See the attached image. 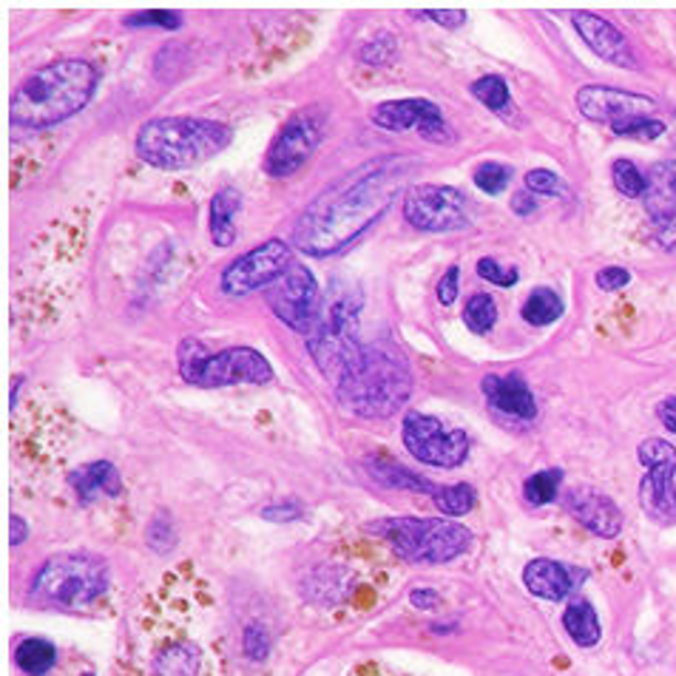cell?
<instances>
[{
    "label": "cell",
    "mask_w": 676,
    "mask_h": 676,
    "mask_svg": "<svg viewBox=\"0 0 676 676\" xmlns=\"http://www.w3.org/2000/svg\"><path fill=\"white\" fill-rule=\"evenodd\" d=\"M108 591V566L94 554H57L32 580V600L63 609H86Z\"/></svg>",
    "instance_id": "obj_7"
},
{
    "label": "cell",
    "mask_w": 676,
    "mask_h": 676,
    "mask_svg": "<svg viewBox=\"0 0 676 676\" xmlns=\"http://www.w3.org/2000/svg\"><path fill=\"white\" fill-rule=\"evenodd\" d=\"M659 421L665 424V430L676 435V395L665 398L663 404H659Z\"/></svg>",
    "instance_id": "obj_48"
},
{
    "label": "cell",
    "mask_w": 676,
    "mask_h": 676,
    "mask_svg": "<svg viewBox=\"0 0 676 676\" xmlns=\"http://www.w3.org/2000/svg\"><path fill=\"white\" fill-rule=\"evenodd\" d=\"M68 484L83 506H88L99 495H123V477H119L117 466L108 464V461H92V464L80 466L68 475Z\"/></svg>",
    "instance_id": "obj_21"
},
{
    "label": "cell",
    "mask_w": 676,
    "mask_h": 676,
    "mask_svg": "<svg viewBox=\"0 0 676 676\" xmlns=\"http://www.w3.org/2000/svg\"><path fill=\"white\" fill-rule=\"evenodd\" d=\"M83 676H94V674H83Z\"/></svg>",
    "instance_id": "obj_50"
},
{
    "label": "cell",
    "mask_w": 676,
    "mask_h": 676,
    "mask_svg": "<svg viewBox=\"0 0 676 676\" xmlns=\"http://www.w3.org/2000/svg\"><path fill=\"white\" fill-rule=\"evenodd\" d=\"M526 188L531 193H543V197H557L563 191V182L554 171H546V168H535V171L526 173Z\"/></svg>",
    "instance_id": "obj_39"
},
{
    "label": "cell",
    "mask_w": 676,
    "mask_h": 676,
    "mask_svg": "<svg viewBox=\"0 0 676 676\" xmlns=\"http://www.w3.org/2000/svg\"><path fill=\"white\" fill-rule=\"evenodd\" d=\"M560 486H563V469H540L526 477L524 497L531 506H546L560 495Z\"/></svg>",
    "instance_id": "obj_28"
},
{
    "label": "cell",
    "mask_w": 676,
    "mask_h": 676,
    "mask_svg": "<svg viewBox=\"0 0 676 676\" xmlns=\"http://www.w3.org/2000/svg\"><path fill=\"white\" fill-rule=\"evenodd\" d=\"M307 352L332 387L356 370L365 345L358 341V302H352V296L338 298L327 316L307 332Z\"/></svg>",
    "instance_id": "obj_8"
},
{
    "label": "cell",
    "mask_w": 676,
    "mask_h": 676,
    "mask_svg": "<svg viewBox=\"0 0 676 676\" xmlns=\"http://www.w3.org/2000/svg\"><path fill=\"white\" fill-rule=\"evenodd\" d=\"M469 92L477 103H484V106L495 114H504L506 108H511L509 83H506L500 74H486V77L475 80L469 86Z\"/></svg>",
    "instance_id": "obj_27"
},
{
    "label": "cell",
    "mask_w": 676,
    "mask_h": 676,
    "mask_svg": "<svg viewBox=\"0 0 676 676\" xmlns=\"http://www.w3.org/2000/svg\"><path fill=\"white\" fill-rule=\"evenodd\" d=\"M410 603L421 611H435V609H441L444 600H441V594H437L435 589H415V591H410Z\"/></svg>",
    "instance_id": "obj_45"
},
{
    "label": "cell",
    "mask_w": 676,
    "mask_h": 676,
    "mask_svg": "<svg viewBox=\"0 0 676 676\" xmlns=\"http://www.w3.org/2000/svg\"><path fill=\"white\" fill-rule=\"evenodd\" d=\"M242 651L247 654V659L253 663H262L271 654V634L262 623H247L242 631Z\"/></svg>",
    "instance_id": "obj_36"
},
{
    "label": "cell",
    "mask_w": 676,
    "mask_h": 676,
    "mask_svg": "<svg viewBox=\"0 0 676 676\" xmlns=\"http://www.w3.org/2000/svg\"><path fill=\"white\" fill-rule=\"evenodd\" d=\"M611 179H614L616 191L629 199H640L648 193V177H645L631 159H614V166H611Z\"/></svg>",
    "instance_id": "obj_31"
},
{
    "label": "cell",
    "mask_w": 676,
    "mask_h": 676,
    "mask_svg": "<svg viewBox=\"0 0 676 676\" xmlns=\"http://www.w3.org/2000/svg\"><path fill=\"white\" fill-rule=\"evenodd\" d=\"M233 131L216 119L159 117L137 131L134 148L142 162L162 171L202 166L231 146Z\"/></svg>",
    "instance_id": "obj_3"
},
{
    "label": "cell",
    "mask_w": 676,
    "mask_h": 676,
    "mask_svg": "<svg viewBox=\"0 0 676 676\" xmlns=\"http://www.w3.org/2000/svg\"><path fill=\"white\" fill-rule=\"evenodd\" d=\"M123 23H126L128 29H139V27L179 29V27H182V14H179V12H159V9H154V12L128 14V18H123Z\"/></svg>",
    "instance_id": "obj_38"
},
{
    "label": "cell",
    "mask_w": 676,
    "mask_h": 676,
    "mask_svg": "<svg viewBox=\"0 0 676 676\" xmlns=\"http://www.w3.org/2000/svg\"><path fill=\"white\" fill-rule=\"evenodd\" d=\"M99 83L94 63L80 57L54 60L29 74L12 94L9 123L27 131H43L88 106Z\"/></svg>",
    "instance_id": "obj_2"
},
{
    "label": "cell",
    "mask_w": 676,
    "mask_h": 676,
    "mask_svg": "<svg viewBox=\"0 0 676 676\" xmlns=\"http://www.w3.org/2000/svg\"><path fill=\"white\" fill-rule=\"evenodd\" d=\"M395 52V38L392 34H378V38L367 40L365 46L358 49V60L367 63V66H390Z\"/></svg>",
    "instance_id": "obj_33"
},
{
    "label": "cell",
    "mask_w": 676,
    "mask_h": 676,
    "mask_svg": "<svg viewBox=\"0 0 676 676\" xmlns=\"http://www.w3.org/2000/svg\"><path fill=\"white\" fill-rule=\"evenodd\" d=\"M401 437L415 461L437 469H455L469 455V435L464 430L446 426L424 412H406Z\"/></svg>",
    "instance_id": "obj_10"
},
{
    "label": "cell",
    "mask_w": 676,
    "mask_h": 676,
    "mask_svg": "<svg viewBox=\"0 0 676 676\" xmlns=\"http://www.w3.org/2000/svg\"><path fill=\"white\" fill-rule=\"evenodd\" d=\"M370 119L378 128H384V131L392 134L415 128L421 137L435 142V146H444V142H452V139H455L450 123H446L441 108H437L432 99H421V97L387 99V103L372 108Z\"/></svg>",
    "instance_id": "obj_15"
},
{
    "label": "cell",
    "mask_w": 676,
    "mask_h": 676,
    "mask_svg": "<svg viewBox=\"0 0 676 676\" xmlns=\"http://www.w3.org/2000/svg\"><path fill=\"white\" fill-rule=\"evenodd\" d=\"M338 401L361 418H392L412 392L406 358L387 341L365 345L356 370L336 387Z\"/></svg>",
    "instance_id": "obj_4"
},
{
    "label": "cell",
    "mask_w": 676,
    "mask_h": 676,
    "mask_svg": "<svg viewBox=\"0 0 676 676\" xmlns=\"http://www.w3.org/2000/svg\"><path fill=\"white\" fill-rule=\"evenodd\" d=\"M571 23H574L577 34L585 40V46H589L596 57H603L611 66L636 68L634 49H631L625 34L620 32L611 20L591 12H574L571 14Z\"/></svg>",
    "instance_id": "obj_18"
},
{
    "label": "cell",
    "mask_w": 676,
    "mask_h": 676,
    "mask_svg": "<svg viewBox=\"0 0 676 676\" xmlns=\"http://www.w3.org/2000/svg\"><path fill=\"white\" fill-rule=\"evenodd\" d=\"M563 298L557 296L551 287H535V291L529 293V298L524 302V307H520V316H524L526 325L531 327H549L563 316Z\"/></svg>",
    "instance_id": "obj_25"
},
{
    "label": "cell",
    "mask_w": 676,
    "mask_h": 676,
    "mask_svg": "<svg viewBox=\"0 0 676 676\" xmlns=\"http://www.w3.org/2000/svg\"><path fill=\"white\" fill-rule=\"evenodd\" d=\"M656 245L663 247V251L676 253V216L668 219H656Z\"/></svg>",
    "instance_id": "obj_43"
},
{
    "label": "cell",
    "mask_w": 676,
    "mask_h": 676,
    "mask_svg": "<svg viewBox=\"0 0 676 676\" xmlns=\"http://www.w3.org/2000/svg\"><path fill=\"white\" fill-rule=\"evenodd\" d=\"M401 182V162L392 157L372 159L345 173L327 191L318 193L293 228V245L310 256H330L356 242L376 222Z\"/></svg>",
    "instance_id": "obj_1"
},
{
    "label": "cell",
    "mask_w": 676,
    "mask_h": 676,
    "mask_svg": "<svg viewBox=\"0 0 676 676\" xmlns=\"http://www.w3.org/2000/svg\"><path fill=\"white\" fill-rule=\"evenodd\" d=\"M566 509L577 524L585 526L591 535L611 540L623 531V511L605 492L594 486H571L563 497Z\"/></svg>",
    "instance_id": "obj_17"
},
{
    "label": "cell",
    "mask_w": 676,
    "mask_h": 676,
    "mask_svg": "<svg viewBox=\"0 0 676 676\" xmlns=\"http://www.w3.org/2000/svg\"><path fill=\"white\" fill-rule=\"evenodd\" d=\"M654 177L659 179V182L670 191V197L676 199V162H663V166H656Z\"/></svg>",
    "instance_id": "obj_47"
},
{
    "label": "cell",
    "mask_w": 676,
    "mask_h": 676,
    "mask_svg": "<svg viewBox=\"0 0 676 676\" xmlns=\"http://www.w3.org/2000/svg\"><path fill=\"white\" fill-rule=\"evenodd\" d=\"M367 466H370V475L376 477V480H381V484L392 486V489H415V492H432L435 495L437 486H432L426 477H418L412 475L410 469H404V466H395V464H381V461H367Z\"/></svg>",
    "instance_id": "obj_26"
},
{
    "label": "cell",
    "mask_w": 676,
    "mask_h": 676,
    "mask_svg": "<svg viewBox=\"0 0 676 676\" xmlns=\"http://www.w3.org/2000/svg\"><path fill=\"white\" fill-rule=\"evenodd\" d=\"M293 262V247L285 239H267L265 245L253 247L233 258L219 276V287L225 296H247V293L267 291L273 282L285 276Z\"/></svg>",
    "instance_id": "obj_11"
},
{
    "label": "cell",
    "mask_w": 676,
    "mask_h": 676,
    "mask_svg": "<svg viewBox=\"0 0 676 676\" xmlns=\"http://www.w3.org/2000/svg\"><path fill=\"white\" fill-rule=\"evenodd\" d=\"M464 321L475 336H486L497 321V302L489 293H475L464 307Z\"/></svg>",
    "instance_id": "obj_30"
},
{
    "label": "cell",
    "mask_w": 676,
    "mask_h": 676,
    "mask_svg": "<svg viewBox=\"0 0 676 676\" xmlns=\"http://www.w3.org/2000/svg\"><path fill=\"white\" fill-rule=\"evenodd\" d=\"M563 629L569 631V636L580 648H594L603 636L600 616H596L594 605L585 603V600H577L563 611Z\"/></svg>",
    "instance_id": "obj_23"
},
{
    "label": "cell",
    "mask_w": 676,
    "mask_h": 676,
    "mask_svg": "<svg viewBox=\"0 0 676 676\" xmlns=\"http://www.w3.org/2000/svg\"><path fill=\"white\" fill-rule=\"evenodd\" d=\"M432 500H435L437 511L444 517H461L466 515V511L475 509V486L469 484H452L444 486V489H437L435 495H432Z\"/></svg>",
    "instance_id": "obj_29"
},
{
    "label": "cell",
    "mask_w": 676,
    "mask_h": 676,
    "mask_svg": "<svg viewBox=\"0 0 676 676\" xmlns=\"http://www.w3.org/2000/svg\"><path fill=\"white\" fill-rule=\"evenodd\" d=\"M367 531L384 537L390 549L412 566L450 563L472 546V531L444 517H387L367 526Z\"/></svg>",
    "instance_id": "obj_5"
},
{
    "label": "cell",
    "mask_w": 676,
    "mask_h": 676,
    "mask_svg": "<svg viewBox=\"0 0 676 676\" xmlns=\"http://www.w3.org/2000/svg\"><path fill=\"white\" fill-rule=\"evenodd\" d=\"M179 376L193 387H233V384H271L273 367L253 347H225L211 352L202 338H186L177 352Z\"/></svg>",
    "instance_id": "obj_6"
},
{
    "label": "cell",
    "mask_w": 676,
    "mask_h": 676,
    "mask_svg": "<svg viewBox=\"0 0 676 676\" xmlns=\"http://www.w3.org/2000/svg\"><path fill=\"white\" fill-rule=\"evenodd\" d=\"M594 282H596V287H600V291H605V293H614V291H623V287H629V282H631V273L625 271V267H616V265H611V267H603V271L596 273V276H594Z\"/></svg>",
    "instance_id": "obj_40"
},
{
    "label": "cell",
    "mask_w": 676,
    "mask_h": 676,
    "mask_svg": "<svg viewBox=\"0 0 676 676\" xmlns=\"http://www.w3.org/2000/svg\"><path fill=\"white\" fill-rule=\"evenodd\" d=\"M457 278H461V267L457 265H452L450 271L444 273V276H441V282H437V302H441V305L444 307H450V305H455V298H457Z\"/></svg>",
    "instance_id": "obj_42"
},
{
    "label": "cell",
    "mask_w": 676,
    "mask_h": 676,
    "mask_svg": "<svg viewBox=\"0 0 676 676\" xmlns=\"http://www.w3.org/2000/svg\"><path fill=\"white\" fill-rule=\"evenodd\" d=\"M14 665L27 676H46L57 665V648L49 640L27 636L14 648Z\"/></svg>",
    "instance_id": "obj_24"
},
{
    "label": "cell",
    "mask_w": 676,
    "mask_h": 676,
    "mask_svg": "<svg viewBox=\"0 0 676 676\" xmlns=\"http://www.w3.org/2000/svg\"><path fill=\"white\" fill-rule=\"evenodd\" d=\"M511 211L517 213V216H529V213L537 211V199L531 197V191H520L511 197Z\"/></svg>",
    "instance_id": "obj_46"
},
{
    "label": "cell",
    "mask_w": 676,
    "mask_h": 676,
    "mask_svg": "<svg viewBox=\"0 0 676 676\" xmlns=\"http://www.w3.org/2000/svg\"><path fill=\"white\" fill-rule=\"evenodd\" d=\"M577 108L591 123H605V126H616L623 119L631 117H648L656 108L654 97H645V94L623 92V88L614 86H600V83H591L577 92Z\"/></svg>",
    "instance_id": "obj_16"
},
{
    "label": "cell",
    "mask_w": 676,
    "mask_h": 676,
    "mask_svg": "<svg viewBox=\"0 0 676 676\" xmlns=\"http://www.w3.org/2000/svg\"><path fill=\"white\" fill-rule=\"evenodd\" d=\"M611 131H614L616 137H629V139H656L665 134V123L651 117H631L623 119V123H616V126H611Z\"/></svg>",
    "instance_id": "obj_35"
},
{
    "label": "cell",
    "mask_w": 676,
    "mask_h": 676,
    "mask_svg": "<svg viewBox=\"0 0 676 676\" xmlns=\"http://www.w3.org/2000/svg\"><path fill=\"white\" fill-rule=\"evenodd\" d=\"M580 580H585V571L557 563V560H549V557H537V560H531L524 569L526 589L535 596L551 600V603L566 600V596L580 585Z\"/></svg>",
    "instance_id": "obj_19"
},
{
    "label": "cell",
    "mask_w": 676,
    "mask_h": 676,
    "mask_svg": "<svg viewBox=\"0 0 676 676\" xmlns=\"http://www.w3.org/2000/svg\"><path fill=\"white\" fill-rule=\"evenodd\" d=\"M480 390H484L486 401H489L495 410L506 412L511 418H520V421H531L537 415L535 395H531L529 384L520 372H509V376H486L480 381Z\"/></svg>",
    "instance_id": "obj_20"
},
{
    "label": "cell",
    "mask_w": 676,
    "mask_h": 676,
    "mask_svg": "<svg viewBox=\"0 0 676 676\" xmlns=\"http://www.w3.org/2000/svg\"><path fill=\"white\" fill-rule=\"evenodd\" d=\"M472 179H475V186L480 188V191L489 193V197H497V193H504L506 188H509L511 168L504 166V162H480V166L475 168V173H472Z\"/></svg>",
    "instance_id": "obj_32"
},
{
    "label": "cell",
    "mask_w": 676,
    "mask_h": 676,
    "mask_svg": "<svg viewBox=\"0 0 676 676\" xmlns=\"http://www.w3.org/2000/svg\"><path fill=\"white\" fill-rule=\"evenodd\" d=\"M424 18L435 20V23L446 29H457L466 23V12H461V9H426Z\"/></svg>",
    "instance_id": "obj_44"
},
{
    "label": "cell",
    "mask_w": 676,
    "mask_h": 676,
    "mask_svg": "<svg viewBox=\"0 0 676 676\" xmlns=\"http://www.w3.org/2000/svg\"><path fill=\"white\" fill-rule=\"evenodd\" d=\"M636 455H640V464L648 466V475L640 484L643 509L654 520H663V517H668L676 509V446L670 441H663V437H648V441L640 444Z\"/></svg>",
    "instance_id": "obj_14"
},
{
    "label": "cell",
    "mask_w": 676,
    "mask_h": 676,
    "mask_svg": "<svg viewBox=\"0 0 676 676\" xmlns=\"http://www.w3.org/2000/svg\"><path fill=\"white\" fill-rule=\"evenodd\" d=\"M146 537H148V546H151L157 554H168V551L177 546V531H173L171 517H168L166 511H157L151 524H148Z\"/></svg>",
    "instance_id": "obj_34"
},
{
    "label": "cell",
    "mask_w": 676,
    "mask_h": 676,
    "mask_svg": "<svg viewBox=\"0 0 676 676\" xmlns=\"http://www.w3.org/2000/svg\"><path fill=\"white\" fill-rule=\"evenodd\" d=\"M9 537H12V546H20L29 537V526L20 515H12V524H9Z\"/></svg>",
    "instance_id": "obj_49"
},
{
    "label": "cell",
    "mask_w": 676,
    "mask_h": 676,
    "mask_svg": "<svg viewBox=\"0 0 676 676\" xmlns=\"http://www.w3.org/2000/svg\"><path fill=\"white\" fill-rule=\"evenodd\" d=\"M477 276L486 278L489 285H497V287H515L517 282H520V273H517V267L500 265V262L492 256L477 258Z\"/></svg>",
    "instance_id": "obj_37"
},
{
    "label": "cell",
    "mask_w": 676,
    "mask_h": 676,
    "mask_svg": "<svg viewBox=\"0 0 676 676\" xmlns=\"http://www.w3.org/2000/svg\"><path fill=\"white\" fill-rule=\"evenodd\" d=\"M265 302L276 313L278 321H285L291 330L310 332L318 310L316 276L305 265H293L285 276L273 282L265 291Z\"/></svg>",
    "instance_id": "obj_13"
},
{
    "label": "cell",
    "mask_w": 676,
    "mask_h": 676,
    "mask_svg": "<svg viewBox=\"0 0 676 676\" xmlns=\"http://www.w3.org/2000/svg\"><path fill=\"white\" fill-rule=\"evenodd\" d=\"M302 515H305V506L298 504V500L273 504L262 509V517H265V520H273V524H293V520H298Z\"/></svg>",
    "instance_id": "obj_41"
},
{
    "label": "cell",
    "mask_w": 676,
    "mask_h": 676,
    "mask_svg": "<svg viewBox=\"0 0 676 676\" xmlns=\"http://www.w3.org/2000/svg\"><path fill=\"white\" fill-rule=\"evenodd\" d=\"M242 208V193L233 186L219 188L211 199V239L213 245L231 247L236 242V228H233V213Z\"/></svg>",
    "instance_id": "obj_22"
},
{
    "label": "cell",
    "mask_w": 676,
    "mask_h": 676,
    "mask_svg": "<svg viewBox=\"0 0 676 676\" xmlns=\"http://www.w3.org/2000/svg\"><path fill=\"white\" fill-rule=\"evenodd\" d=\"M325 126L327 114L318 106L302 108V112L293 114L282 126V131L273 137L271 148H267L265 162H262L267 177H293L313 157V151H316L321 137H325Z\"/></svg>",
    "instance_id": "obj_9"
},
{
    "label": "cell",
    "mask_w": 676,
    "mask_h": 676,
    "mask_svg": "<svg viewBox=\"0 0 676 676\" xmlns=\"http://www.w3.org/2000/svg\"><path fill=\"white\" fill-rule=\"evenodd\" d=\"M404 219L418 231L450 233L472 225L464 193L450 186H412L404 193Z\"/></svg>",
    "instance_id": "obj_12"
}]
</instances>
